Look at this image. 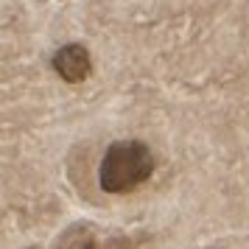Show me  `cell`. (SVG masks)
<instances>
[{"label":"cell","instance_id":"6da1fadb","mask_svg":"<svg viewBox=\"0 0 249 249\" xmlns=\"http://www.w3.org/2000/svg\"><path fill=\"white\" fill-rule=\"evenodd\" d=\"M154 151L143 140H115L101 157L98 185L109 196H129L154 177Z\"/></svg>","mask_w":249,"mask_h":249},{"label":"cell","instance_id":"7a4b0ae2","mask_svg":"<svg viewBox=\"0 0 249 249\" xmlns=\"http://www.w3.org/2000/svg\"><path fill=\"white\" fill-rule=\"evenodd\" d=\"M51 65L68 84H81L92 76V56L81 42H68L53 53Z\"/></svg>","mask_w":249,"mask_h":249},{"label":"cell","instance_id":"3957f363","mask_svg":"<svg viewBox=\"0 0 249 249\" xmlns=\"http://www.w3.org/2000/svg\"><path fill=\"white\" fill-rule=\"evenodd\" d=\"M53 249H98V235L87 224H73L62 232Z\"/></svg>","mask_w":249,"mask_h":249}]
</instances>
